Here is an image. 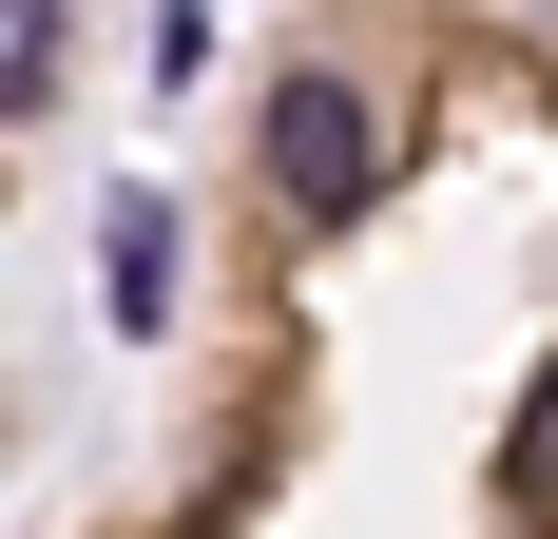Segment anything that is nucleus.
I'll use <instances>...</instances> for the list:
<instances>
[{
    "instance_id": "nucleus-1",
    "label": "nucleus",
    "mask_w": 558,
    "mask_h": 539,
    "mask_svg": "<svg viewBox=\"0 0 558 539\" xmlns=\"http://www.w3.org/2000/svg\"><path fill=\"white\" fill-rule=\"evenodd\" d=\"M270 193L308 231H366V193H386V116L347 97V77H270Z\"/></svg>"
},
{
    "instance_id": "nucleus-4",
    "label": "nucleus",
    "mask_w": 558,
    "mask_h": 539,
    "mask_svg": "<svg viewBox=\"0 0 558 539\" xmlns=\"http://www.w3.org/2000/svg\"><path fill=\"white\" fill-rule=\"evenodd\" d=\"M520 501L558 520V367H539V405H520Z\"/></svg>"
},
{
    "instance_id": "nucleus-2",
    "label": "nucleus",
    "mask_w": 558,
    "mask_h": 539,
    "mask_svg": "<svg viewBox=\"0 0 558 539\" xmlns=\"http://www.w3.org/2000/svg\"><path fill=\"white\" fill-rule=\"evenodd\" d=\"M116 327H173V213H155V193L116 213Z\"/></svg>"
},
{
    "instance_id": "nucleus-3",
    "label": "nucleus",
    "mask_w": 558,
    "mask_h": 539,
    "mask_svg": "<svg viewBox=\"0 0 558 539\" xmlns=\"http://www.w3.org/2000/svg\"><path fill=\"white\" fill-rule=\"evenodd\" d=\"M58 97V0H0V116Z\"/></svg>"
}]
</instances>
